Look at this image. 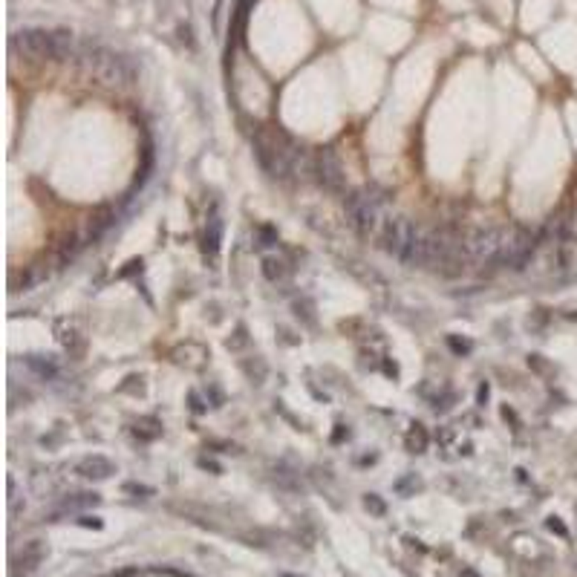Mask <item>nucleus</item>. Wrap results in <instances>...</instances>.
Returning a JSON list of instances; mask_svg holds the SVG:
<instances>
[{"label":"nucleus","instance_id":"obj_1","mask_svg":"<svg viewBox=\"0 0 577 577\" xmlns=\"http://www.w3.org/2000/svg\"><path fill=\"white\" fill-rule=\"evenodd\" d=\"M12 52L26 61H64L73 52V35L67 30H18L12 35Z\"/></svg>","mask_w":577,"mask_h":577},{"label":"nucleus","instance_id":"obj_2","mask_svg":"<svg viewBox=\"0 0 577 577\" xmlns=\"http://www.w3.org/2000/svg\"><path fill=\"white\" fill-rule=\"evenodd\" d=\"M81 64L84 69L98 78L107 87H133L136 84V67L130 64V58H124V55L113 52L102 44H87L81 49Z\"/></svg>","mask_w":577,"mask_h":577},{"label":"nucleus","instance_id":"obj_3","mask_svg":"<svg viewBox=\"0 0 577 577\" xmlns=\"http://www.w3.org/2000/svg\"><path fill=\"white\" fill-rule=\"evenodd\" d=\"M346 214H349V222L355 225L358 234H364V237L373 234L375 237L378 225H381V220L390 214V211H387L384 196L378 193L375 188H358V191L349 193Z\"/></svg>","mask_w":577,"mask_h":577},{"label":"nucleus","instance_id":"obj_4","mask_svg":"<svg viewBox=\"0 0 577 577\" xmlns=\"http://www.w3.org/2000/svg\"><path fill=\"white\" fill-rule=\"evenodd\" d=\"M294 145H283L277 136H266L260 133L255 139V153H257V162L266 174L272 179H289L294 176Z\"/></svg>","mask_w":577,"mask_h":577},{"label":"nucleus","instance_id":"obj_5","mask_svg":"<svg viewBox=\"0 0 577 577\" xmlns=\"http://www.w3.org/2000/svg\"><path fill=\"white\" fill-rule=\"evenodd\" d=\"M413 237H416V225L407 217H401V214H392V211L381 220V225H378V231H375L378 246H381L387 255L399 257L401 263L407 257V251H410Z\"/></svg>","mask_w":577,"mask_h":577},{"label":"nucleus","instance_id":"obj_6","mask_svg":"<svg viewBox=\"0 0 577 577\" xmlns=\"http://www.w3.org/2000/svg\"><path fill=\"white\" fill-rule=\"evenodd\" d=\"M505 240H508V231H502V228H480V231H473L465 240L468 263L471 266H491V263L499 266Z\"/></svg>","mask_w":577,"mask_h":577},{"label":"nucleus","instance_id":"obj_7","mask_svg":"<svg viewBox=\"0 0 577 577\" xmlns=\"http://www.w3.org/2000/svg\"><path fill=\"white\" fill-rule=\"evenodd\" d=\"M315 179L320 182V188H327L329 193H344L346 191L344 165H341V159H338V153L332 148L318 150V156H315Z\"/></svg>","mask_w":577,"mask_h":577},{"label":"nucleus","instance_id":"obj_8","mask_svg":"<svg viewBox=\"0 0 577 577\" xmlns=\"http://www.w3.org/2000/svg\"><path fill=\"white\" fill-rule=\"evenodd\" d=\"M75 473L84 476V480H107V476L116 473V465L107 456H87L75 465Z\"/></svg>","mask_w":577,"mask_h":577},{"label":"nucleus","instance_id":"obj_9","mask_svg":"<svg viewBox=\"0 0 577 577\" xmlns=\"http://www.w3.org/2000/svg\"><path fill=\"white\" fill-rule=\"evenodd\" d=\"M47 557V548H44V543L40 540H32V543H26L23 545V552L18 554V560H15V574H30L32 569H38L40 566V560Z\"/></svg>","mask_w":577,"mask_h":577},{"label":"nucleus","instance_id":"obj_10","mask_svg":"<svg viewBox=\"0 0 577 577\" xmlns=\"http://www.w3.org/2000/svg\"><path fill=\"white\" fill-rule=\"evenodd\" d=\"M58 341H61V346L67 349L69 355H78L81 346H84V341L78 338L75 327H67V323H58Z\"/></svg>","mask_w":577,"mask_h":577},{"label":"nucleus","instance_id":"obj_11","mask_svg":"<svg viewBox=\"0 0 577 577\" xmlns=\"http://www.w3.org/2000/svg\"><path fill=\"white\" fill-rule=\"evenodd\" d=\"M407 450L410 454H421V450H427V430L421 427V425H413L410 430H407Z\"/></svg>","mask_w":577,"mask_h":577},{"label":"nucleus","instance_id":"obj_12","mask_svg":"<svg viewBox=\"0 0 577 577\" xmlns=\"http://www.w3.org/2000/svg\"><path fill=\"white\" fill-rule=\"evenodd\" d=\"M26 367H30L32 373H38L40 378H55V364H49V361H40V355H30L26 358Z\"/></svg>","mask_w":577,"mask_h":577},{"label":"nucleus","instance_id":"obj_13","mask_svg":"<svg viewBox=\"0 0 577 577\" xmlns=\"http://www.w3.org/2000/svg\"><path fill=\"white\" fill-rule=\"evenodd\" d=\"M263 272H266V277H269V280H280V277H286V263L269 257V260L263 263Z\"/></svg>","mask_w":577,"mask_h":577},{"label":"nucleus","instance_id":"obj_14","mask_svg":"<svg viewBox=\"0 0 577 577\" xmlns=\"http://www.w3.org/2000/svg\"><path fill=\"white\" fill-rule=\"evenodd\" d=\"M220 220L217 217H211V228H208V234H205V243H211V248L217 251V246H220Z\"/></svg>","mask_w":577,"mask_h":577},{"label":"nucleus","instance_id":"obj_15","mask_svg":"<svg viewBox=\"0 0 577 577\" xmlns=\"http://www.w3.org/2000/svg\"><path fill=\"white\" fill-rule=\"evenodd\" d=\"M364 505H367V508H370L373 514H378V517H381V514H384V502H381V499H378L375 494H370L367 499H364Z\"/></svg>","mask_w":577,"mask_h":577},{"label":"nucleus","instance_id":"obj_16","mask_svg":"<svg viewBox=\"0 0 577 577\" xmlns=\"http://www.w3.org/2000/svg\"><path fill=\"white\" fill-rule=\"evenodd\" d=\"M98 502V494H78L75 499H69V508H75V505H95Z\"/></svg>","mask_w":577,"mask_h":577},{"label":"nucleus","instance_id":"obj_17","mask_svg":"<svg viewBox=\"0 0 577 577\" xmlns=\"http://www.w3.org/2000/svg\"><path fill=\"white\" fill-rule=\"evenodd\" d=\"M81 526L84 528H102V519L98 517H81Z\"/></svg>","mask_w":577,"mask_h":577},{"label":"nucleus","instance_id":"obj_18","mask_svg":"<svg viewBox=\"0 0 577 577\" xmlns=\"http://www.w3.org/2000/svg\"><path fill=\"white\" fill-rule=\"evenodd\" d=\"M548 528H552V531H557V534H566V528H563V526L557 523V519H554V517H552V519H548Z\"/></svg>","mask_w":577,"mask_h":577},{"label":"nucleus","instance_id":"obj_19","mask_svg":"<svg viewBox=\"0 0 577 577\" xmlns=\"http://www.w3.org/2000/svg\"><path fill=\"white\" fill-rule=\"evenodd\" d=\"M485 399H488V387L482 384V387H480V401H485Z\"/></svg>","mask_w":577,"mask_h":577},{"label":"nucleus","instance_id":"obj_20","mask_svg":"<svg viewBox=\"0 0 577 577\" xmlns=\"http://www.w3.org/2000/svg\"><path fill=\"white\" fill-rule=\"evenodd\" d=\"M283 577H294V574H283Z\"/></svg>","mask_w":577,"mask_h":577}]
</instances>
